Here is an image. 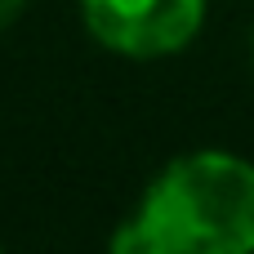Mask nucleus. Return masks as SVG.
I'll return each instance as SVG.
<instances>
[{
    "label": "nucleus",
    "instance_id": "2",
    "mask_svg": "<svg viewBox=\"0 0 254 254\" xmlns=\"http://www.w3.org/2000/svg\"><path fill=\"white\" fill-rule=\"evenodd\" d=\"M85 31L125 58H170L205 22V0H80Z\"/></svg>",
    "mask_w": 254,
    "mask_h": 254
},
{
    "label": "nucleus",
    "instance_id": "4",
    "mask_svg": "<svg viewBox=\"0 0 254 254\" xmlns=\"http://www.w3.org/2000/svg\"><path fill=\"white\" fill-rule=\"evenodd\" d=\"M22 9H27V0H0V27L18 22V18H22Z\"/></svg>",
    "mask_w": 254,
    "mask_h": 254
},
{
    "label": "nucleus",
    "instance_id": "5",
    "mask_svg": "<svg viewBox=\"0 0 254 254\" xmlns=\"http://www.w3.org/2000/svg\"><path fill=\"white\" fill-rule=\"evenodd\" d=\"M0 254H4V250H0Z\"/></svg>",
    "mask_w": 254,
    "mask_h": 254
},
{
    "label": "nucleus",
    "instance_id": "1",
    "mask_svg": "<svg viewBox=\"0 0 254 254\" xmlns=\"http://www.w3.org/2000/svg\"><path fill=\"white\" fill-rule=\"evenodd\" d=\"M138 214L170 254H254V165L214 147L174 156Z\"/></svg>",
    "mask_w": 254,
    "mask_h": 254
},
{
    "label": "nucleus",
    "instance_id": "3",
    "mask_svg": "<svg viewBox=\"0 0 254 254\" xmlns=\"http://www.w3.org/2000/svg\"><path fill=\"white\" fill-rule=\"evenodd\" d=\"M112 254H170V250H165V241L152 232V223L143 214H129L112 232Z\"/></svg>",
    "mask_w": 254,
    "mask_h": 254
}]
</instances>
